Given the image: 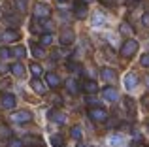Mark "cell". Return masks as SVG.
I'll return each mask as SVG.
<instances>
[{
  "mask_svg": "<svg viewBox=\"0 0 149 147\" xmlns=\"http://www.w3.org/2000/svg\"><path fill=\"white\" fill-rule=\"evenodd\" d=\"M136 51H138V42L136 40H127L123 45H121V57L123 59H130V57L136 55Z\"/></svg>",
  "mask_w": 149,
  "mask_h": 147,
  "instance_id": "obj_1",
  "label": "cell"
},
{
  "mask_svg": "<svg viewBox=\"0 0 149 147\" xmlns=\"http://www.w3.org/2000/svg\"><path fill=\"white\" fill-rule=\"evenodd\" d=\"M32 11H34V17L40 19V21H45V19H49V15H51V8L47 6V4H42V2L34 4Z\"/></svg>",
  "mask_w": 149,
  "mask_h": 147,
  "instance_id": "obj_2",
  "label": "cell"
},
{
  "mask_svg": "<svg viewBox=\"0 0 149 147\" xmlns=\"http://www.w3.org/2000/svg\"><path fill=\"white\" fill-rule=\"evenodd\" d=\"M89 117L96 123H104V121H108V111H106L104 107L96 106V107H91V110H89Z\"/></svg>",
  "mask_w": 149,
  "mask_h": 147,
  "instance_id": "obj_3",
  "label": "cell"
},
{
  "mask_svg": "<svg viewBox=\"0 0 149 147\" xmlns=\"http://www.w3.org/2000/svg\"><path fill=\"white\" fill-rule=\"evenodd\" d=\"M11 121L13 123H19V125H25V123H30L32 121V113L29 110H21V111H15L11 115Z\"/></svg>",
  "mask_w": 149,
  "mask_h": 147,
  "instance_id": "obj_4",
  "label": "cell"
},
{
  "mask_svg": "<svg viewBox=\"0 0 149 147\" xmlns=\"http://www.w3.org/2000/svg\"><path fill=\"white\" fill-rule=\"evenodd\" d=\"M0 104H2L4 110H13L15 104H17V100H15V96H13V94L6 92V94H2V98H0Z\"/></svg>",
  "mask_w": 149,
  "mask_h": 147,
  "instance_id": "obj_5",
  "label": "cell"
},
{
  "mask_svg": "<svg viewBox=\"0 0 149 147\" xmlns=\"http://www.w3.org/2000/svg\"><path fill=\"white\" fill-rule=\"evenodd\" d=\"M74 40H76V34H74L70 28H64V30L61 32V44H62V45H72Z\"/></svg>",
  "mask_w": 149,
  "mask_h": 147,
  "instance_id": "obj_6",
  "label": "cell"
},
{
  "mask_svg": "<svg viewBox=\"0 0 149 147\" xmlns=\"http://www.w3.org/2000/svg\"><path fill=\"white\" fill-rule=\"evenodd\" d=\"M0 40L6 42V44H10V42H17L19 40V32H17V30H4V32L0 34Z\"/></svg>",
  "mask_w": 149,
  "mask_h": 147,
  "instance_id": "obj_7",
  "label": "cell"
},
{
  "mask_svg": "<svg viewBox=\"0 0 149 147\" xmlns=\"http://www.w3.org/2000/svg\"><path fill=\"white\" fill-rule=\"evenodd\" d=\"M136 85H138V76H136V72H128L127 76H125V87L134 89Z\"/></svg>",
  "mask_w": 149,
  "mask_h": 147,
  "instance_id": "obj_8",
  "label": "cell"
},
{
  "mask_svg": "<svg viewBox=\"0 0 149 147\" xmlns=\"http://www.w3.org/2000/svg\"><path fill=\"white\" fill-rule=\"evenodd\" d=\"M102 79L104 81H108V83H113V81L117 79V74L115 70H111V68H102Z\"/></svg>",
  "mask_w": 149,
  "mask_h": 147,
  "instance_id": "obj_9",
  "label": "cell"
},
{
  "mask_svg": "<svg viewBox=\"0 0 149 147\" xmlns=\"http://www.w3.org/2000/svg\"><path fill=\"white\" fill-rule=\"evenodd\" d=\"M45 81H47V85H49L51 89H57L58 85H61V77H58L57 74H53V72L45 74Z\"/></svg>",
  "mask_w": 149,
  "mask_h": 147,
  "instance_id": "obj_10",
  "label": "cell"
},
{
  "mask_svg": "<svg viewBox=\"0 0 149 147\" xmlns=\"http://www.w3.org/2000/svg\"><path fill=\"white\" fill-rule=\"evenodd\" d=\"M102 96H104L106 100H109V102H115V100L119 98V94H117V91L113 87H106L104 91H102Z\"/></svg>",
  "mask_w": 149,
  "mask_h": 147,
  "instance_id": "obj_11",
  "label": "cell"
},
{
  "mask_svg": "<svg viewBox=\"0 0 149 147\" xmlns=\"http://www.w3.org/2000/svg\"><path fill=\"white\" fill-rule=\"evenodd\" d=\"M10 72L13 74L15 77H19V79H23V77H25V66H23L21 62H15V64H11Z\"/></svg>",
  "mask_w": 149,
  "mask_h": 147,
  "instance_id": "obj_12",
  "label": "cell"
},
{
  "mask_svg": "<svg viewBox=\"0 0 149 147\" xmlns=\"http://www.w3.org/2000/svg\"><path fill=\"white\" fill-rule=\"evenodd\" d=\"M30 87H32V91L38 92V94H45V85L42 83L38 77H34V79L30 81Z\"/></svg>",
  "mask_w": 149,
  "mask_h": 147,
  "instance_id": "obj_13",
  "label": "cell"
},
{
  "mask_svg": "<svg viewBox=\"0 0 149 147\" xmlns=\"http://www.w3.org/2000/svg\"><path fill=\"white\" fill-rule=\"evenodd\" d=\"M83 91L87 92V94H95L96 91H98V85H96V81H93V79H87L83 83Z\"/></svg>",
  "mask_w": 149,
  "mask_h": 147,
  "instance_id": "obj_14",
  "label": "cell"
},
{
  "mask_svg": "<svg viewBox=\"0 0 149 147\" xmlns=\"http://www.w3.org/2000/svg\"><path fill=\"white\" fill-rule=\"evenodd\" d=\"M49 119H53L55 123H58V125H62V123L66 121V115L62 113V111H57V110H53V111H49Z\"/></svg>",
  "mask_w": 149,
  "mask_h": 147,
  "instance_id": "obj_15",
  "label": "cell"
},
{
  "mask_svg": "<svg viewBox=\"0 0 149 147\" xmlns=\"http://www.w3.org/2000/svg\"><path fill=\"white\" fill-rule=\"evenodd\" d=\"M74 11H76L77 19H85V17H87V4H76Z\"/></svg>",
  "mask_w": 149,
  "mask_h": 147,
  "instance_id": "obj_16",
  "label": "cell"
},
{
  "mask_svg": "<svg viewBox=\"0 0 149 147\" xmlns=\"http://www.w3.org/2000/svg\"><path fill=\"white\" fill-rule=\"evenodd\" d=\"M10 51H11V55L17 57V59H25V55H26V49L23 47V45H15L13 49H10Z\"/></svg>",
  "mask_w": 149,
  "mask_h": 147,
  "instance_id": "obj_17",
  "label": "cell"
},
{
  "mask_svg": "<svg viewBox=\"0 0 149 147\" xmlns=\"http://www.w3.org/2000/svg\"><path fill=\"white\" fill-rule=\"evenodd\" d=\"M70 136L74 138L76 141H79L81 140V136H83V130H81V126H72V130H70Z\"/></svg>",
  "mask_w": 149,
  "mask_h": 147,
  "instance_id": "obj_18",
  "label": "cell"
},
{
  "mask_svg": "<svg viewBox=\"0 0 149 147\" xmlns=\"http://www.w3.org/2000/svg\"><path fill=\"white\" fill-rule=\"evenodd\" d=\"M66 89H68L70 94H77V91H79V89H77L76 79H68V81H66Z\"/></svg>",
  "mask_w": 149,
  "mask_h": 147,
  "instance_id": "obj_19",
  "label": "cell"
},
{
  "mask_svg": "<svg viewBox=\"0 0 149 147\" xmlns=\"http://www.w3.org/2000/svg\"><path fill=\"white\" fill-rule=\"evenodd\" d=\"M53 44V36L47 32V34H42V38H40V45L42 47H45V45H51Z\"/></svg>",
  "mask_w": 149,
  "mask_h": 147,
  "instance_id": "obj_20",
  "label": "cell"
},
{
  "mask_svg": "<svg viewBox=\"0 0 149 147\" xmlns=\"http://www.w3.org/2000/svg\"><path fill=\"white\" fill-rule=\"evenodd\" d=\"M30 72H32V76H34V77H40L42 74H44L42 66H40V64H36V62H32V64H30Z\"/></svg>",
  "mask_w": 149,
  "mask_h": 147,
  "instance_id": "obj_21",
  "label": "cell"
},
{
  "mask_svg": "<svg viewBox=\"0 0 149 147\" xmlns=\"http://www.w3.org/2000/svg\"><path fill=\"white\" fill-rule=\"evenodd\" d=\"M125 107L128 110V113L130 115H134L136 113V107H134V100L132 98H125Z\"/></svg>",
  "mask_w": 149,
  "mask_h": 147,
  "instance_id": "obj_22",
  "label": "cell"
},
{
  "mask_svg": "<svg viewBox=\"0 0 149 147\" xmlns=\"http://www.w3.org/2000/svg\"><path fill=\"white\" fill-rule=\"evenodd\" d=\"M32 55L38 57V59H42V57L45 55V51L42 49V45H36V44H34V45H32Z\"/></svg>",
  "mask_w": 149,
  "mask_h": 147,
  "instance_id": "obj_23",
  "label": "cell"
},
{
  "mask_svg": "<svg viewBox=\"0 0 149 147\" xmlns=\"http://www.w3.org/2000/svg\"><path fill=\"white\" fill-rule=\"evenodd\" d=\"M8 147H25V144H23V140H17V138H10V141H8Z\"/></svg>",
  "mask_w": 149,
  "mask_h": 147,
  "instance_id": "obj_24",
  "label": "cell"
},
{
  "mask_svg": "<svg viewBox=\"0 0 149 147\" xmlns=\"http://www.w3.org/2000/svg\"><path fill=\"white\" fill-rule=\"evenodd\" d=\"M10 134H11V130L8 128L6 125H0V136H4V138H10Z\"/></svg>",
  "mask_w": 149,
  "mask_h": 147,
  "instance_id": "obj_25",
  "label": "cell"
},
{
  "mask_svg": "<svg viewBox=\"0 0 149 147\" xmlns=\"http://www.w3.org/2000/svg\"><path fill=\"white\" fill-rule=\"evenodd\" d=\"M121 34H132V28H130V25H128V23H123V25H121Z\"/></svg>",
  "mask_w": 149,
  "mask_h": 147,
  "instance_id": "obj_26",
  "label": "cell"
},
{
  "mask_svg": "<svg viewBox=\"0 0 149 147\" xmlns=\"http://www.w3.org/2000/svg\"><path fill=\"white\" fill-rule=\"evenodd\" d=\"M51 144H53L55 147H61V145H62V138L55 134V136H51Z\"/></svg>",
  "mask_w": 149,
  "mask_h": 147,
  "instance_id": "obj_27",
  "label": "cell"
},
{
  "mask_svg": "<svg viewBox=\"0 0 149 147\" xmlns=\"http://www.w3.org/2000/svg\"><path fill=\"white\" fill-rule=\"evenodd\" d=\"M140 64H142V66H147V68H149V53L142 55V59H140Z\"/></svg>",
  "mask_w": 149,
  "mask_h": 147,
  "instance_id": "obj_28",
  "label": "cell"
},
{
  "mask_svg": "<svg viewBox=\"0 0 149 147\" xmlns=\"http://www.w3.org/2000/svg\"><path fill=\"white\" fill-rule=\"evenodd\" d=\"M10 55H11V51L8 47H0V57H2V59H8Z\"/></svg>",
  "mask_w": 149,
  "mask_h": 147,
  "instance_id": "obj_29",
  "label": "cell"
},
{
  "mask_svg": "<svg viewBox=\"0 0 149 147\" xmlns=\"http://www.w3.org/2000/svg\"><path fill=\"white\" fill-rule=\"evenodd\" d=\"M15 4H17L19 11H25L26 10V0H15Z\"/></svg>",
  "mask_w": 149,
  "mask_h": 147,
  "instance_id": "obj_30",
  "label": "cell"
},
{
  "mask_svg": "<svg viewBox=\"0 0 149 147\" xmlns=\"http://www.w3.org/2000/svg\"><path fill=\"white\" fill-rule=\"evenodd\" d=\"M102 23H104V17H102V15H95V17H93V25H102Z\"/></svg>",
  "mask_w": 149,
  "mask_h": 147,
  "instance_id": "obj_31",
  "label": "cell"
},
{
  "mask_svg": "<svg viewBox=\"0 0 149 147\" xmlns=\"http://www.w3.org/2000/svg\"><path fill=\"white\" fill-rule=\"evenodd\" d=\"M142 25L149 26V11H147V13H143V15H142Z\"/></svg>",
  "mask_w": 149,
  "mask_h": 147,
  "instance_id": "obj_32",
  "label": "cell"
},
{
  "mask_svg": "<svg viewBox=\"0 0 149 147\" xmlns=\"http://www.w3.org/2000/svg\"><path fill=\"white\" fill-rule=\"evenodd\" d=\"M87 102H91V104H96V100L93 98V96H87Z\"/></svg>",
  "mask_w": 149,
  "mask_h": 147,
  "instance_id": "obj_33",
  "label": "cell"
},
{
  "mask_svg": "<svg viewBox=\"0 0 149 147\" xmlns=\"http://www.w3.org/2000/svg\"><path fill=\"white\" fill-rule=\"evenodd\" d=\"M143 8H146V10H149V0H143Z\"/></svg>",
  "mask_w": 149,
  "mask_h": 147,
  "instance_id": "obj_34",
  "label": "cell"
},
{
  "mask_svg": "<svg viewBox=\"0 0 149 147\" xmlns=\"http://www.w3.org/2000/svg\"><path fill=\"white\" fill-rule=\"evenodd\" d=\"M146 85H147V87H149V76L146 77Z\"/></svg>",
  "mask_w": 149,
  "mask_h": 147,
  "instance_id": "obj_35",
  "label": "cell"
},
{
  "mask_svg": "<svg viewBox=\"0 0 149 147\" xmlns=\"http://www.w3.org/2000/svg\"><path fill=\"white\" fill-rule=\"evenodd\" d=\"M77 147H85V145H83V144H79V145H77Z\"/></svg>",
  "mask_w": 149,
  "mask_h": 147,
  "instance_id": "obj_36",
  "label": "cell"
},
{
  "mask_svg": "<svg viewBox=\"0 0 149 147\" xmlns=\"http://www.w3.org/2000/svg\"><path fill=\"white\" fill-rule=\"evenodd\" d=\"M87 2H89V0H83V4H87Z\"/></svg>",
  "mask_w": 149,
  "mask_h": 147,
  "instance_id": "obj_37",
  "label": "cell"
},
{
  "mask_svg": "<svg viewBox=\"0 0 149 147\" xmlns=\"http://www.w3.org/2000/svg\"><path fill=\"white\" fill-rule=\"evenodd\" d=\"M130 2H138V0H130Z\"/></svg>",
  "mask_w": 149,
  "mask_h": 147,
  "instance_id": "obj_38",
  "label": "cell"
},
{
  "mask_svg": "<svg viewBox=\"0 0 149 147\" xmlns=\"http://www.w3.org/2000/svg\"><path fill=\"white\" fill-rule=\"evenodd\" d=\"M58 2H64V0H58Z\"/></svg>",
  "mask_w": 149,
  "mask_h": 147,
  "instance_id": "obj_39",
  "label": "cell"
},
{
  "mask_svg": "<svg viewBox=\"0 0 149 147\" xmlns=\"http://www.w3.org/2000/svg\"><path fill=\"white\" fill-rule=\"evenodd\" d=\"M147 126H149V121H147Z\"/></svg>",
  "mask_w": 149,
  "mask_h": 147,
  "instance_id": "obj_40",
  "label": "cell"
}]
</instances>
